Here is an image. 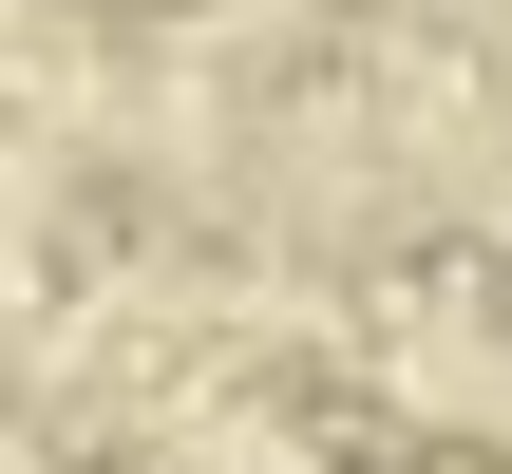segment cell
Returning a JSON list of instances; mask_svg holds the SVG:
<instances>
[{"label": "cell", "instance_id": "1", "mask_svg": "<svg viewBox=\"0 0 512 474\" xmlns=\"http://www.w3.org/2000/svg\"><path fill=\"white\" fill-rule=\"evenodd\" d=\"M361 474H512L494 437H361Z\"/></svg>", "mask_w": 512, "mask_h": 474}]
</instances>
